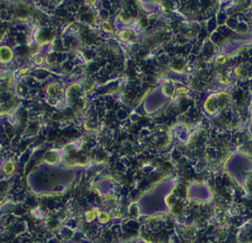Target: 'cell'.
Here are the masks:
<instances>
[{
	"label": "cell",
	"mask_w": 252,
	"mask_h": 243,
	"mask_svg": "<svg viewBox=\"0 0 252 243\" xmlns=\"http://www.w3.org/2000/svg\"><path fill=\"white\" fill-rule=\"evenodd\" d=\"M12 56H13V54L8 48L2 47L1 49V59L2 61H9Z\"/></svg>",
	"instance_id": "1"
}]
</instances>
